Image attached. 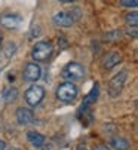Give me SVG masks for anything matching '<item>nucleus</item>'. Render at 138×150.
Segmentation results:
<instances>
[{"mask_svg":"<svg viewBox=\"0 0 138 150\" xmlns=\"http://www.w3.org/2000/svg\"><path fill=\"white\" fill-rule=\"evenodd\" d=\"M54 52V45L51 43L49 40H40L36 42V45L31 49V57L34 59V62H43V61H48L51 58Z\"/></svg>","mask_w":138,"mask_h":150,"instance_id":"1","label":"nucleus"},{"mask_svg":"<svg viewBox=\"0 0 138 150\" xmlns=\"http://www.w3.org/2000/svg\"><path fill=\"white\" fill-rule=\"evenodd\" d=\"M77 95H79V89H77V86L73 82H67L65 80L57 88V98L61 103L70 104V103H73L77 98Z\"/></svg>","mask_w":138,"mask_h":150,"instance_id":"2","label":"nucleus"},{"mask_svg":"<svg viewBox=\"0 0 138 150\" xmlns=\"http://www.w3.org/2000/svg\"><path fill=\"white\" fill-rule=\"evenodd\" d=\"M61 76H62L67 82H76V80L83 79V76H85V69L82 67V64L73 61V62H68L67 66L62 69Z\"/></svg>","mask_w":138,"mask_h":150,"instance_id":"3","label":"nucleus"},{"mask_svg":"<svg viewBox=\"0 0 138 150\" xmlns=\"http://www.w3.org/2000/svg\"><path fill=\"white\" fill-rule=\"evenodd\" d=\"M126 76H128V71L122 70V71H119L117 74H114L110 79V82H108V95L111 98L117 97L122 92V88H123V85L126 82Z\"/></svg>","mask_w":138,"mask_h":150,"instance_id":"4","label":"nucleus"},{"mask_svg":"<svg viewBox=\"0 0 138 150\" xmlns=\"http://www.w3.org/2000/svg\"><path fill=\"white\" fill-rule=\"evenodd\" d=\"M24 98H25V103L30 107L39 105L42 103V100L45 98V89H43V86H40V85H31V86L25 91Z\"/></svg>","mask_w":138,"mask_h":150,"instance_id":"5","label":"nucleus"},{"mask_svg":"<svg viewBox=\"0 0 138 150\" xmlns=\"http://www.w3.org/2000/svg\"><path fill=\"white\" fill-rule=\"evenodd\" d=\"M42 76V69L37 62H27L24 70H22V77L27 82H37Z\"/></svg>","mask_w":138,"mask_h":150,"instance_id":"6","label":"nucleus"},{"mask_svg":"<svg viewBox=\"0 0 138 150\" xmlns=\"http://www.w3.org/2000/svg\"><path fill=\"white\" fill-rule=\"evenodd\" d=\"M52 21L57 27H61V28H68L74 24V19L71 18V15L68 13L67 11H59L57 12L54 16H52Z\"/></svg>","mask_w":138,"mask_h":150,"instance_id":"7","label":"nucleus"},{"mask_svg":"<svg viewBox=\"0 0 138 150\" xmlns=\"http://www.w3.org/2000/svg\"><path fill=\"white\" fill-rule=\"evenodd\" d=\"M16 120L22 126L33 125L34 123V113H33V110L27 109V107H18V109H16Z\"/></svg>","mask_w":138,"mask_h":150,"instance_id":"8","label":"nucleus"},{"mask_svg":"<svg viewBox=\"0 0 138 150\" xmlns=\"http://www.w3.org/2000/svg\"><path fill=\"white\" fill-rule=\"evenodd\" d=\"M120 61H122L120 54L116 52V51H111V52H107V54L103 57L101 64H103V69H104V70H111V69L116 67L117 64H120Z\"/></svg>","mask_w":138,"mask_h":150,"instance_id":"9","label":"nucleus"},{"mask_svg":"<svg viewBox=\"0 0 138 150\" xmlns=\"http://www.w3.org/2000/svg\"><path fill=\"white\" fill-rule=\"evenodd\" d=\"M0 24L8 30H13L21 25V18L18 15H5L0 18Z\"/></svg>","mask_w":138,"mask_h":150,"instance_id":"10","label":"nucleus"},{"mask_svg":"<svg viewBox=\"0 0 138 150\" xmlns=\"http://www.w3.org/2000/svg\"><path fill=\"white\" fill-rule=\"evenodd\" d=\"M110 147L114 150H128L131 147V143L123 137H113L110 140Z\"/></svg>","mask_w":138,"mask_h":150,"instance_id":"11","label":"nucleus"},{"mask_svg":"<svg viewBox=\"0 0 138 150\" xmlns=\"http://www.w3.org/2000/svg\"><path fill=\"white\" fill-rule=\"evenodd\" d=\"M27 140L30 141L31 146L34 147H42L45 144V135H42L37 131H28L27 132Z\"/></svg>","mask_w":138,"mask_h":150,"instance_id":"12","label":"nucleus"},{"mask_svg":"<svg viewBox=\"0 0 138 150\" xmlns=\"http://www.w3.org/2000/svg\"><path fill=\"white\" fill-rule=\"evenodd\" d=\"M16 97H18V89L16 88H8V89H5V92H3V101H6V103H11V101H15L16 100Z\"/></svg>","mask_w":138,"mask_h":150,"instance_id":"13","label":"nucleus"},{"mask_svg":"<svg viewBox=\"0 0 138 150\" xmlns=\"http://www.w3.org/2000/svg\"><path fill=\"white\" fill-rule=\"evenodd\" d=\"M125 21H126V24H128L129 27H137V24H138V13H137V12H129V13H126Z\"/></svg>","mask_w":138,"mask_h":150,"instance_id":"14","label":"nucleus"},{"mask_svg":"<svg viewBox=\"0 0 138 150\" xmlns=\"http://www.w3.org/2000/svg\"><path fill=\"white\" fill-rule=\"evenodd\" d=\"M120 5L125 8H132L135 9L138 6V0H120Z\"/></svg>","mask_w":138,"mask_h":150,"instance_id":"15","label":"nucleus"},{"mask_svg":"<svg viewBox=\"0 0 138 150\" xmlns=\"http://www.w3.org/2000/svg\"><path fill=\"white\" fill-rule=\"evenodd\" d=\"M42 150H57V147L52 144V143H48V144H43L42 147H40Z\"/></svg>","mask_w":138,"mask_h":150,"instance_id":"16","label":"nucleus"},{"mask_svg":"<svg viewBox=\"0 0 138 150\" xmlns=\"http://www.w3.org/2000/svg\"><path fill=\"white\" fill-rule=\"evenodd\" d=\"M40 27L39 25H33V30H31V37H36V36H39L40 34V30H39Z\"/></svg>","mask_w":138,"mask_h":150,"instance_id":"17","label":"nucleus"},{"mask_svg":"<svg viewBox=\"0 0 138 150\" xmlns=\"http://www.w3.org/2000/svg\"><path fill=\"white\" fill-rule=\"evenodd\" d=\"M128 34H132V37H137V27H129Z\"/></svg>","mask_w":138,"mask_h":150,"instance_id":"18","label":"nucleus"},{"mask_svg":"<svg viewBox=\"0 0 138 150\" xmlns=\"http://www.w3.org/2000/svg\"><path fill=\"white\" fill-rule=\"evenodd\" d=\"M76 150H89V147H88L86 144H79V146L76 147Z\"/></svg>","mask_w":138,"mask_h":150,"instance_id":"19","label":"nucleus"},{"mask_svg":"<svg viewBox=\"0 0 138 150\" xmlns=\"http://www.w3.org/2000/svg\"><path fill=\"white\" fill-rule=\"evenodd\" d=\"M94 150H110V147H107V146H103V144H100V146H97Z\"/></svg>","mask_w":138,"mask_h":150,"instance_id":"20","label":"nucleus"},{"mask_svg":"<svg viewBox=\"0 0 138 150\" xmlns=\"http://www.w3.org/2000/svg\"><path fill=\"white\" fill-rule=\"evenodd\" d=\"M0 150H6V143L3 140H0Z\"/></svg>","mask_w":138,"mask_h":150,"instance_id":"21","label":"nucleus"},{"mask_svg":"<svg viewBox=\"0 0 138 150\" xmlns=\"http://www.w3.org/2000/svg\"><path fill=\"white\" fill-rule=\"evenodd\" d=\"M6 150H21L19 147H9V149H6Z\"/></svg>","mask_w":138,"mask_h":150,"instance_id":"22","label":"nucleus"},{"mask_svg":"<svg viewBox=\"0 0 138 150\" xmlns=\"http://www.w3.org/2000/svg\"><path fill=\"white\" fill-rule=\"evenodd\" d=\"M2 39H3V37H2V34H0V45H2Z\"/></svg>","mask_w":138,"mask_h":150,"instance_id":"23","label":"nucleus"},{"mask_svg":"<svg viewBox=\"0 0 138 150\" xmlns=\"http://www.w3.org/2000/svg\"><path fill=\"white\" fill-rule=\"evenodd\" d=\"M61 2H71V0H61Z\"/></svg>","mask_w":138,"mask_h":150,"instance_id":"24","label":"nucleus"}]
</instances>
